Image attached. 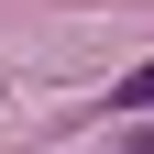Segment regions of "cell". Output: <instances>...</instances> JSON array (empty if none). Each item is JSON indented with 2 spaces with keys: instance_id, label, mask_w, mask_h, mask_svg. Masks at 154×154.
Masks as SVG:
<instances>
[{
  "instance_id": "7a4b0ae2",
  "label": "cell",
  "mask_w": 154,
  "mask_h": 154,
  "mask_svg": "<svg viewBox=\"0 0 154 154\" xmlns=\"http://www.w3.org/2000/svg\"><path fill=\"white\" fill-rule=\"evenodd\" d=\"M121 154H154V121H132V132H121Z\"/></svg>"
},
{
  "instance_id": "6da1fadb",
  "label": "cell",
  "mask_w": 154,
  "mask_h": 154,
  "mask_svg": "<svg viewBox=\"0 0 154 154\" xmlns=\"http://www.w3.org/2000/svg\"><path fill=\"white\" fill-rule=\"evenodd\" d=\"M110 110H121V121H143V110H154V55H143V66L121 77V88H110Z\"/></svg>"
}]
</instances>
